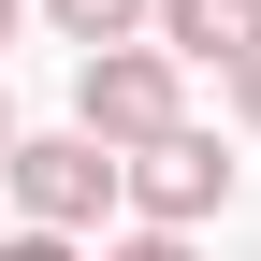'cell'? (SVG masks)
<instances>
[{
	"label": "cell",
	"mask_w": 261,
	"mask_h": 261,
	"mask_svg": "<svg viewBox=\"0 0 261 261\" xmlns=\"http://www.w3.org/2000/svg\"><path fill=\"white\" fill-rule=\"evenodd\" d=\"M0 160H15V102H0Z\"/></svg>",
	"instance_id": "cell-10"
},
{
	"label": "cell",
	"mask_w": 261,
	"mask_h": 261,
	"mask_svg": "<svg viewBox=\"0 0 261 261\" xmlns=\"http://www.w3.org/2000/svg\"><path fill=\"white\" fill-rule=\"evenodd\" d=\"M218 87H232V130H261V58H232Z\"/></svg>",
	"instance_id": "cell-8"
},
{
	"label": "cell",
	"mask_w": 261,
	"mask_h": 261,
	"mask_svg": "<svg viewBox=\"0 0 261 261\" xmlns=\"http://www.w3.org/2000/svg\"><path fill=\"white\" fill-rule=\"evenodd\" d=\"M29 15H44V0H0V44H15V29H29Z\"/></svg>",
	"instance_id": "cell-9"
},
{
	"label": "cell",
	"mask_w": 261,
	"mask_h": 261,
	"mask_svg": "<svg viewBox=\"0 0 261 261\" xmlns=\"http://www.w3.org/2000/svg\"><path fill=\"white\" fill-rule=\"evenodd\" d=\"M0 189H15V218H44V232H102V218L130 203V160L102 145V130H15Z\"/></svg>",
	"instance_id": "cell-2"
},
{
	"label": "cell",
	"mask_w": 261,
	"mask_h": 261,
	"mask_svg": "<svg viewBox=\"0 0 261 261\" xmlns=\"http://www.w3.org/2000/svg\"><path fill=\"white\" fill-rule=\"evenodd\" d=\"M102 261H203V247H189V232H160V218H130V232H116Z\"/></svg>",
	"instance_id": "cell-7"
},
{
	"label": "cell",
	"mask_w": 261,
	"mask_h": 261,
	"mask_svg": "<svg viewBox=\"0 0 261 261\" xmlns=\"http://www.w3.org/2000/svg\"><path fill=\"white\" fill-rule=\"evenodd\" d=\"M0 261H102L87 232H44V218H15V232H0Z\"/></svg>",
	"instance_id": "cell-6"
},
{
	"label": "cell",
	"mask_w": 261,
	"mask_h": 261,
	"mask_svg": "<svg viewBox=\"0 0 261 261\" xmlns=\"http://www.w3.org/2000/svg\"><path fill=\"white\" fill-rule=\"evenodd\" d=\"M160 44L189 73H232V58H261V0H160Z\"/></svg>",
	"instance_id": "cell-4"
},
{
	"label": "cell",
	"mask_w": 261,
	"mask_h": 261,
	"mask_svg": "<svg viewBox=\"0 0 261 261\" xmlns=\"http://www.w3.org/2000/svg\"><path fill=\"white\" fill-rule=\"evenodd\" d=\"M174 116H189V58L160 44V29H145V44H87V58H73V130H102L116 160L160 145Z\"/></svg>",
	"instance_id": "cell-1"
},
{
	"label": "cell",
	"mask_w": 261,
	"mask_h": 261,
	"mask_svg": "<svg viewBox=\"0 0 261 261\" xmlns=\"http://www.w3.org/2000/svg\"><path fill=\"white\" fill-rule=\"evenodd\" d=\"M218 203H232V145H218L203 116H174L160 145H130V218H160V232H203Z\"/></svg>",
	"instance_id": "cell-3"
},
{
	"label": "cell",
	"mask_w": 261,
	"mask_h": 261,
	"mask_svg": "<svg viewBox=\"0 0 261 261\" xmlns=\"http://www.w3.org/2000/svg\"><path fill=\"white\" fill-rule=\"evenodd\" d=\"M44 29H58V44H145L160 0H44Z\"/></svg>",
	"instance_id": "cell-5"
}]
</instances>
